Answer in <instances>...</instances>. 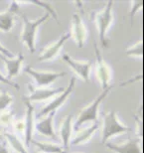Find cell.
Segmentation results:
<instances>
[{
    "label": "cell",
    "mask_w": 144,
    "mask_h": 153,
    "mask_svg": "<svg viewBox=\"0 0 144 153\" xmlns=\"http://www.w3.org/2000/svg\"><path fill=\"white\" fill-rule=\"evenodd\" d=\"M22 20H23V26L22 31H21V41L26 45L28 48L30 53H34L36 51V36H37V29L42 25L43 23L49 20L50 14L46 13L43 16L37 18L35 20H30L25 14H22Z\"/></svg>",
    "instance_id": "1"
},
{
    "label": "cell",
    "mask_w": 144,
    "mask_h": 153,
    "mask_svg": "<svg viewBox=\"0 0 144 153\" xmlns=\"http://www.w3.org/2000/svg\"><path fill=\"white\" fill-rule=\"evenodd\" d=\"M110 90H111V85L105 88V90H102V93H100L90 105L85 106V108L82 109L79 114L78 115V117L76 119L75 124H73L75 130H78L79 127L82 126L85 122H90V121L96 122L97 121V117H99V108L100 103H102L103 100H105V97H108Z\"/></svg>",
    "instance_id": "2"
},
{
    "label": "cell",
    "mask_w": 144,
    "mask_h": 153,
    "mask_svg": "<svg viewBox=\"0 0 144 153\" xmlns=\"http://www.w3.org/2000/svg\"><path fill=\"white\" fill-rule=\"evenodd\" d=\"M113 4H114L113 1H108L105 6V8L96 13V16H94V22H96L97 31H99L100 44H102V47L105 49L108 47L106 34H108L113 22Z\"/></svg>",
    "instance_id": "3"
},
{
    "label": "cell",
    "mask_w": 144,
    "mask_h": 153,
    "mask_svg": "<svg viewBox=\"0 0 144 153\" xmlns=\"http://www.w3.org/2000/svg\"><path fill=\"white\" fill-rule=\"evenodd\" d=\"M126 131H130V128L121 123L114 111H109L105 114V117H103L102 143L105 144L112 136L126 132Z\"/></svg>",
    "instance_id": "4"
},
{
    "label": "cell",
    "mask_w": 144,
    "mask_h": 153,
    "mask_svg": "<svg viewBox=\"0 0 144 153\" xmlns=\"http://www.w3.org/2000/svg\"><path fill=\"white\" fill-rule=\"evenodd\" d=\"M94 47L96 57V78L99 79L102 88L105 90V88L110 87V82H111L112 78V71L111 68L108 66V64L102 58L96 42H94Z\"/></svg>",
    "instance_id": "5"
},
{
    "label": "cell",
    "mask_w": 144,
    "mask_h": 153,
    "mask_svg": "<svg viewBox=\"0 0 144 153\" xmlns=\"http://www.w3.org/2000/svg\"><path fill=\"white\" fill-rule=\"evenodd\" d=\"M25 73L28 74L34 79L35 84L38 87H47L59 78L65 76L67 73L65 72H52V71H38L31 66H27L25 68Z\"/></svg>",
    "instance_id": "6"
},
{
    "label": "cell",
    "mask_w": 144,
    "mask_h": 153,
    "mask_svg": "<svg viewBox=\"0 0 144 153\" xmlns=\"http://www.w3.org/2000/svg\"><path fill=\"white\" fill-rule=\"evenodd\" d=\"M75 84H76V78L73 76V78L70 79L68 87H67L61 94H57V97H55L50 103H48L47 105H45L44 108L39 111V114L36 115L37 117H42V116L47 115L52 111H57V109L61 108V106L65 103V102L69 97V96H71L73 88H75Z\"/></svg>",
    "instance_id": "7"
},
{
    "label": "cell",
    "mask_w": 144,
    "mask_h": 153,
    "mask_svg": "<svg viewBox=\"0 0 144 153\" xmlns=\"http://www.w3.org/2000/svg\"><path fill=\"white\" fill-rule=\"evenodd\" d=\"M71 37L79 48H82L88 37V29L82 19V15L79 13H73L72 16V30Z\"/></svg>",
    "instance_id": "8"
},
{
    "label": "cell",
    "mask_w": 144,
    "mask_h": 153,
    "mask_svg": "<svg viewBox=\"0 0 144 153\" xmlns=\"http://www.w3.org/2000/svg\"><path fill=\"white\" fill-rule=\"evenodd\" d=\"M29 94L27 97H24L23 99L28 100V102H42L48 99H51L54 96L61 94L65 90L64 88H35L31 84H28Z\"/></svg>",
    "instance_id": "9"
},
{
    "label": "cell",
    "mask_w": 144,
    "mask_h": 153,
    "mask_svg": "<svg viewBox=\"0 0 144 153\" xmlns=\"http://www.w3.org/2000/svg\"><path fill=\"white\" fill-rule=\"evenodd\" d=\"M63 60L68 64L69 67L73 70V72L78 75L84 82H88L91 74V61H81V60H76L70 56L69 54H64L63 55Z\"/></svg>",
    "instance_id": "10"
},
{
    "label": "cell",
    "mask_w": 144,
    "mask_h": 153,
    "mask_svg": "<svg viewBox=\"0 0 144 153\" xmlns=\"http://www.w3.org/2000/svg\"><path fill=\"white\" fill-rule=\"evenodd\" d=\"M71 38V34L70 32H66L61 36V37L51 44H49L48 46L43 49V51L41 52V54L39 55L38 61L43 62V61H51L54 58H56V56L59 54V52L61 49L63 48L64 44L67 42V40H69Z\"/></svg>",
    "instance_id": "11"
},
{
    "label": "cell",
    "mask_w": 144,
    "mask_h": 153,
    "mask_svg": "<svg viewBox=\"0 0 144 153\" xmlns=\"http://www.w3.org/2000/svg\"><path fill=\"white\" fill-rule=\"evenodd\" d=\"M23 100V102H25L26 105V115H25V120H24V134H25V146L29 147L31 140L33 139V131H34L35 126V121H34V106L30 102L26 100Z\"/></svg>",
    "instance_id": "12"
},
{
    "label": "cell",
    "mask_w": 144,
    "mask_h": 153,
    "mask_svg": "<svg viewBox=\"0 0 144 153\" xmlns=\"http://www.w3.org/2000/svg\"><path fill=\"white\" fill-rule=\"evenodd\" d=\"M0 58L3 60L5 64V69L7 72V78L9 79H12L14 76L19 75L21 66L24 62V56L22 53H18L16 56L13 58H7L3 55H0Z\"/></svg>",
    "instance_id": "13"
},
{
    "label": "cell",
    "mask_w": 144,
    "mask_h": 153,
    "mask_svg": "<svg viewBox=\"0 0 144 153\" xmlns=\"http://www.w3.org/2000/svg\"><path fill=\"white\" fill-rule=\"evenodd\" d=\"M139 139H129L122 144L105 143L106 147L115 153H142Z\"/></svg>",
    "instance_id": "14"
},
{
    "label": "cell",
    "mask_w": 144,
    "mask_h": 153,
    "mask_svg": "<svg viewBox=\"0 0 144 153\" xmlns=\"http://www.w3.org/2000/svg\"><path fill=\"white\" fill-rule=\"evenodd\" d=\"M55 114H56V111H52L49 114L45 115L46 117L43 118L42 120L36 122L34 129H36L40 134H42V135L56 139L57 136H56V134H55L54 127H53V119H54Z\"/></svg>",
    "instance_id": "15"
},
{
    "label": "cell",
    "mask_w": 144,
    "mask_h": 153,
    "mask_svg": "<svg viewBox=\"0 0 144 153\" xmlns=\"http://www.w3.org/2000/svg\"><path fill=\"white\" fill-rule=\"evenodd\" d=\"M73 130V115L68 114L63 119L60 126V138L62 141L63 148L68 151L70 143H71V136Z\"/></svg>",
    "instance_id": "16"
},
{
    "label": "cell",
    "mask_w": 144,
    "mask_h": 153,
    "mask_svg": "<svg viewBox=\"0 0 144 153\" xmlns=\"http://www.w3.org/2000/svg\"><path fill=\"white\" fill-rule=\"evenodd\" d=\"M99 121H96V122H94L90 127L85 128V129L79 131L78 134H76L75 138L72 140V142L70 143V144L73 145V146H79V145L85 144V143L88 142V140L91 138V136L96 133V131L99 129Z\"/></svg>",
    "instance_id": "17"
},
{
    "label": "cell",
    "mask_w": 144,
    "mask_h": 153,
    "mask_svg": "<svg viewBox=\"0 0 144 153\" xmlns=\"http://www.w3.org/2000/svg\"><path fill=\"white\" fill-rule=\"evenodd\" d=\"M3 134H4V137L7 140V142L17 153H29L25 144H23V142L21 141L20 138L15 133L9 132V131H4Z\"/></svg>",
    "instance_id": "18"
},
{
    "label": "cell",
    "mask_w": 144,
    "mask_h": 153,
    "mask_svg": "<svg viewBox=\"0 0 144 153\" xmlns=\"http://www.w3.org/2000/svg\"><path fill=\"white\" fill-rule=\"evenodd\" d=\"M31 143L37 146L43 153H67V151L63 147L52 142L38 141V140L32 139Z\"/></svg>",
    "instance_id": "19"
},
{
    "label": "cell",
    "mask_w": 144,
    "mask_h": 153,
    "mask_svg": "<svg viewBox=\"0 0 144 153\" xmlns=\"http://www.w3.org/2000/svg\"><path fill=\"white\" fill-rule=\"evenodd\" d=\"M15 19L14 15L8 10L0 12V31L7 33L14 27Z\"/></svg>",
    "instance_id": "20"
},
{
    "label": "cell",
    "mask_w": 144,
    "mask_h": 153,
    "mask_svg": "<svg viewBox=\"0 0 144 153\" xmlns=\"http://www.w3.org/2000/svg\"><path fill=\"white\" fill-rule=\"evenodd\" d=\"M20 5H24V4H33V5H38L40 7H43L47 11V13L50 14V16H52L55 20L59 23V18H58V14L55 8L52 6L50 2H46V1H28V2H19Z\"/></svg>",
    "instance_id": "21"
},
{
    "label": "cell",
    "mask_w": 144,
    "mask_h": 153,
    "mask_svg": "<svg viewBox=\"0 0 144 153\" xmlns=\"http://www.w3.org/2000/svg\"><path fill=\"white\" fill-rule=\"evenodd\" d=\"M125 54H126L128 57H134V58H139V59H141L143 57V40L140 39L135 44L128 47L126 50H125Z\"/></svg>",
    "instance_id": "22"
},
{
    "label": "cell",
    "mask_w": 144,
    "mask_h": 153,
    "mask_svg": "<svg viewBox=\"0 0 144 153\" xmlns=\"http://www.w3.org/2000/svg\"><path fill=\"white\" fill-rule=\"evenodd\" d=\"M13 102V97L8 91H0V112L7 111V108L11 105Z\"/></svg>",
    "instance_id": "23"
},
{
    "label": "cell",
    "mask_w": 144,
    "mask_h": 153,
    "mask_svg": "<svg viewBox=\"0 0 144 153\" xmlns=\"http://www.w3.org/2000/svg\"><path fill=\"white\" fill-rule=\"evenodd\" d=\"M143 7V1H132L131 2V7H130V23L132 25L133 23V18L134 15L137 13V11H139L140 9Z\"/></svg>",
    "instance_id": "24"
},
{
    "label": "cell",
    "mask_w": 144,
    "mask_h": 153,
    "mask_svg": "<svg viewBox=\"0 0 144 153\" xmlns=\"http://www.w3.org/2000/svg\"><path fill=\"white\" fill-rule=\"evenodd\" d=\"M13 117V114L10 111H4L0 112V124L7 125Z\"/></svg>",
    "instance_id": "25"
},
{
    "label": "cell",
    "mask_w": 144,
    "mask_h": 153,
    "mask_svg": "<svg viewBox=\"0 0 144 153\" xmlns=\"http://www.w3.org/2000/svg\"><path fill=\"white\" fill-rule=\"evenodd\" d=\"M0 82H3V84H6V85H11V87H13V88H16L17 91L20 90L19 85L16 84L15 82H13L12 79H9L7 76H5L1 72H0Z\"/></svg>",
    "instance_id": "26"
},
{
    "label": "cell",
    "mask_w": 144,
    "mask_h": 153,
    "mask_svg": "<svg viewBox=\"0 0 144 153\" xmlns=\"http://www.w3.org/2000/svg\"><path fill=\"white\" fill-rule=\"evenodd\" d=\"M135 117V121H136V132H137V135L139 137L142 136V129H143V123H142V119H141V116L135 114L134 115Z\"/></svg>",
    "instance_id": "27"
},
{
    "label": "cell",
    "mask_w": 144,
    "mask_h": 153,
    "mask_svg": "<svg viewBox=\"0 0 144 153\" xmlns=\"http://www.w3.org/2000/svg\"><path fill=\"white\" fill-rule=\"evenodd\" d=\"M7 10L10 12V13L13 14V15L17 14L18 12H19V10H20V4H19V2H17V1H11L10 4H9V7H8Z\"/></svg>",
    "instance_id": "28"
},
{
    "label": "cell",
    "mask_w": 144,
    "mask_h": 153,
    "mask_svg": "<svg viewBox=\"0 0 144 153\" xmlns=\"http://www.w3.org/2000/svg\"><path fill=\"white\" fill-rule=\"evenodd\" d=\"M0 55H3V56L7 57V58H13L15 57V55L12 53L10 50H8L7 48L4 47L1 43H0Z\"/></svg>",
    "instance_id": "29"
},
{
    "label": "cell",
    "mask_w": 144,
    "mask_h": 153,
    "mask_svg": "<svg viewBox=\"0 0 144 153\" xmlns=\"http://www.w3.org/2000/svg\"><path fill=\"white\" fill-rule=\"evenodd\" d=\"M14 126L16 127L18 131H23L24 129V122L23 121H16V123H14Z\"/></svg>",
    "instance_id": "30"
},
{
    "label": "cell",
    "mask_w": 144,
    "mask_h": 153,
    "mask_svg": "<svg viewBox=\"0 0 144 153\" xmlns=\"http://www.w3.org/2000/svg\"><path fill=\"white\" fill-rule=\"evenodd\" d=\"M0 153H9V150L4 143H0Z\"/></svg>",
    "instance_id": "31"
}]
</instances>
